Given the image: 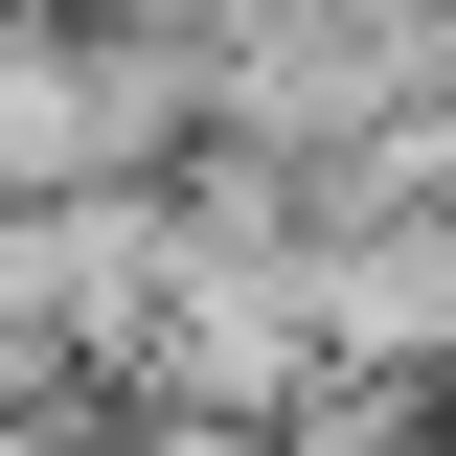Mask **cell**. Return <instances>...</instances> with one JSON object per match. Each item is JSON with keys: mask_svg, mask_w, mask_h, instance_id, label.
Here are the masks:
<instances>
[{"mask_svg": "<svg viewBox=\"0 0 456 456\" xmlns=\"http://www.w3.org/2000/svg\"><path fill=\"white\" fill-rule=\"evenodd\" d=\"M206 137V69L183 46H114L69 0H0V206H114Z\"/></svg>", "mask_w": 456, "mask_h": 456, "instance_id": "6da1fadb", "label": "cell"}, {"mask_svg": "<svg viewBox=\"0 0 456 456\" xmlns=\"http://www.w3.org/2000/svg\"><path fill=\"white\" fill-rule=\"evenodd\" d=\"M274 456H456V411H434V388H320Z\"/></svg>", "mask_w": 456, "mask_h": 456, "instance_id": "3957f363", "label": "cell"}, {"mask_svg": "<svg viewBox=\"0 0 456 456\" xmlns=\"http://www.w3.org/2000/svg\"><path fill=\"white\" fill-rule=\"evenodd\" d=\"M69 23H114V46H183V69H206L228 23H251V0H69Z\"/></svg>", "mask_w": 456, "mask_h": 456, "instance_id": "277c9868", "label": "cell"}, {"mask_svg": "<svg viewBox=\"0 0 456 456\" xmlns=\"http://www.w3.org/2000/svg\"><path fill=\"white\" fill-rule=\"evenodd\" d=\"M114 411L297 434V411H320V228H297V251H183L160 320H137V388H114Z\"/></svg>", "mask_w": 456, "mask_h": 456, "instance_id": "7a4b0ae2", "label": "cell"}]
</instances>
